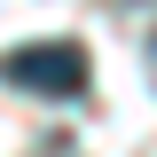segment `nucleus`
<instances>
[{
    "mask_svg": "<svg viewBox=\"0 0 157 157\" xmlns=\"http://www.w3.org/2000/svg\"><path fill=\"white\" fill-rule=\"evenodd\" d=\"M0 78L24 86V94L71 102V94H86V47H78V39H32V47H16V55L0 63Z\"/></svg>",
    "mask_w": 157,
    "mask_h": 157,
    "instance_id": "obj_1",
    "label": "nucleus"
},
{
    "mask_svg": "<svg viewBox=\"0 0 157 157\" xmlns=\"http://www.w3.org/2000/svg\"><path fill=\"white\" fill-rule=\"evenodd\" d=\"M149 78H157V39H149Z\"/></svg>",
    "mask_w": 157,
    "mask_h": 157,
    "instance_id": "obj_2",
    "label": "nucleus"
}]
</instances>
